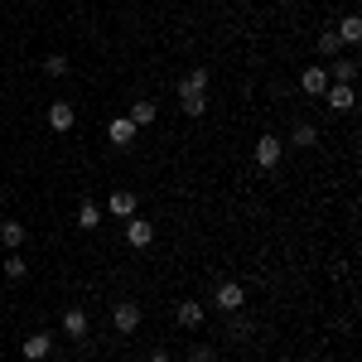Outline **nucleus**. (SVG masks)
Returning a JSON list of instances; mask_svg holds the SVG:
<instances>
[{
  "mask_svg": "<svg viewBox=\"0 0 362 362\" xmlns=\"http://www.w3.org/2000/svg\"><path fill=\"white\" fill-rule=\"evenodd\" d=\"M280 155H285V140L280 136H256V165L261 169H276Z\"/></svg>",
  "mask_w": 362,
  "mask_h": 362,
  "instance_id": "nucleus-1",
  "label": "nucleus"
},
{
  "mask_svg": "<svg viewBox=\"0 0 362 362\" xmlns=\"http://www.w3.org/2000/svg\"><path fill=\"white\" fill-rule=\"evenodd\" d=\"M213 300H218V309H223V314H237V309L247 305V290H242V285H237V280H223V285H218V295H213Z\"/></svg>",
  "mask_w": 362,
  "mask_h": 362,
  "instance_id": "nucleus-2",
  "label": "nucleus"
},
{
  "mask_svg": "<svg viewBox=\"0 0 362 362\" xmlns=\"http://www.w3.org/2000/svg\"><path fill=\"white\" fill-rule=\"evenodd\" d=\"M112 324H116V334H136L140 329V305L136 300H121V305L112 309Z\"/></svg>",
  "mask_w": 362,
  "mask_h": 362,
  "instance_id": "nucleus-3",
  "label": "nucleus"
},
{
  "mask_svg": "<svg viewBox=\"0 0 362 362\" xmlns=\"http://www.w3.org/2000/svg\"><path fill=\"white\" fill-rule=\"evenodd\" d=\"M126 242H131L136 251H145L150 242H155V223H145V218H131V223H126Z\"/></svg>",
  "mask_w": 362,
  "mask_h": 362,
  "instance_id": "nucleus-4",
  "label": "nucleus"
},
{
  "mask_svg": "<svg viewBox=\"0 0 362 362\" xmlns=\"http://www.w3.org/2000/svg\"><path fill=\"white\" fill-rule=\"evenodd\" d=\"M174 319H179V329H203V305L198 300H179V309H174Z\"/></svg>",
  "mask_w": 362,
  "mask_h": 362,
  "instance_id": "nucleus-5",
  "label": "nucleus"
},
{
  "mask_svg": "<svg viewBox=\"0 0 362 362\" xmlns=\"http://www.w3.org/2000/svg\"><path fill=\"white\" fill-rule=\"evenodd\" d=\"M324 87H329V68H305V73H300V92L324 97Z\"/></svg>",
  "mask_w": 362,
  "mask_h": 362,
  "instance_id": "nucleus-6",
  "label": "nucleus"
},
{
  "mask_svg": "<svg viewBox=\"0 0 362 362\" xmlns=\"http://www.w3.org/2000/svg\"><path fill=\"white\" fill-rule=\"evenodd\" d=\"M324 97H329L334 112H353V87H348V83H329V87H324Z\"/></svg>",
  "mask_w": 362,
  "mask_h": 362,
  "instance_id": "nucleus-7",
  "label": "nucleus"
},
{
  "mask_svg": "<svg viewBox=\"0 0 362 362\" xmlns=\"http://www.w3.org/2000/svg\"><path fill=\"white\" fill-rule=\"evenodd\" d=\"M49 348H54V334H34V338H25V362H44V358H49Z\"/></svg>",
  "mask_w": 362,
  "mask_h": 362,
  "instance_id": "nucleus-8",
  "label": "nucleus"
},
{
  "mask_svg": "<svg viewBox=\"0 0 362 362\" xmlns=\"http://www.w3.org/2000/svg\"><path fill=\"white\" fill-rule=\"evenodd\" d=\"M107 208H112L116 218H136V194H131V189H116V194L107 198Z\"/></svg>",
  "mask_w": 362,
  "mask_h": 362,
  "instance_id": "nucleus-9",
  "label": "nucleus"
},
{
  "mask_svg": "<svg viewBox=\"0 0 362 362\" xmlns=\"http://www.w3.org/2000/svg\"><path fill=\"white\" fill-rule=\"evenodd\" d=\"M107 136H112V145H121V150H126V145L136 140V126H131V116H116L112 126H107Z\"/></svg>",
  "mask_w": 362,
  "mask_h": 362,
  "instance_id": "nucleus-10",
  "label": "nucleus"
},
{
  "mask_svg": "<svg viewBox=\"0 0 362 362\" xmlns=\"http://www.w3.org/2000/svg\"><path fill=\"white\" fill-rule=\"evenodd\" d=\"M73 121H78V112H73L68 102H54V107H49V126H54V131H73Z\"/></svg>",
  "mask_w": 362,
  "mask_h": 362,
  "instance_id": "nucleus-11",
  "label": "nucleus"
},
{
  "mask_svg": "<svg viewBox=\"0 0 362 362\" xmlns=\"http://www.w3.org/2000/svg\"><path fill=\"white\" fill-rule=\"evenodd\" d=\"M63 334L68 338H87V314L83 309H63Z\"/></svg>",
  "mask_w": 362,
  "mask_h": 362,
  "instance_id": "nucleus-12",
  "label": "nucleus"
},
{
  "mask_svg": "<svg viewBox=\"0 0 362 362\" xmlns=\"http://www.w3.org/2000/svg\"><path fill=\"white\" fill-rule=\"evenodd\" d=\"M208 87V68H189L184 78H179V97H189V92H203Z\"/></svg>",
  "mask_w": 362,
  "mask_h": 362,
  "instance_id": "nucleus-13",
  "label": "nucleus"
},
{
  "mask_svg": "<svg viewBox=\"0 0 362 362\" xmlns=\"http://www.w3.org/2000/svg\"><path fill=\"white\" fill-rule=\"evenodd\" d=\"M353 78H358V63H353V58H334L329 83H348V87H353Z\"/></svg>",
  "mask_w": 362,
  "mask_h": 362,
  "instance_id": "nucleus-14",
  "label": "nucleus"
},
{
  "mask_svg": "<svg viewBox=\"0 0 362 362\" xmlns=\"http://www.w3.org/2000/svg\"><path fill=\"white\" fill-rule=\"evenodd\" d=\"M334 34L343 39V44H358V39H362V20H358V15H343Z\"/></svg>",
  "mask_w": 362,
  "mask_h": 362,
  "instance_id": "nucleus-15",
  "label": "nucleus"
},
{
  "mask_svg": "<svg viewBox=\"0 0 362 362\" xmlns=\"http://www.w3.org/2000/svg\"><path fill=\"white\" fill-rule=\"evenodd\" d=\"M0 242L10 251H20L25 247V223H0Z\"/></svg>",
  "mask_w": 362,
  "mask_h": 362,
  "instance_id": "nucleus-16",
  "label": "nucleus"
},
{
  "mask_svg": "<svg viewBox=\"0 0 362 362\" xmlns=\"http://www.w3.org/2000/svg\"><path fill=\"white\" fill-rule=\"evenodd\" d=\"M78 227H83V232H92V227H102V208H97L92 198H87L83 208H78Z\"/></svg>",
  "mask_w": 362,
  "mask_h": 362,
  "instance_id": "nucleus-17",
  "label": "nucleus"
},
{
  "mask_svg": "<svg viewBox=\"0 0 362 362\" xmlns=\"http://www.w3.org/2000/svg\"><path fill=\"white\" fill-rule=\"evenodd\" d=\"M314 140H319V131H314V126H309V121H300V126H295V131H290V145H295V150H309V145H314Z\"/></svg>",
  "mask_w": 362,
  "mask_h": 362,
  "instance_id": "nucleus-18",
  "label": "nucleus"
},
{
  "mask_svg": "<svg viewBox=\"0 0 362 362\" xmlns=\"http://www.w3.org/2000/svg\"><path fill=\"white\" fill-rule=\"evenodd\" d=\"M179 107H184V116H203L208 112V97L203 92H189V97H179Z\"/></svg>",
  "mask_w": 362,
  "mask_h": 362,
  "instance_id": "nucleus-19",
  "label": "nucleus"
},
{
  "mask_svg": "<svg viewBox=\"0 0 362 362\" xmlns=\"http://www.w3.org/2000/svg\"><path fill=\"white\" fill-rule=\"evenodd\" d=\"M150 121H155V102H136V107H131V126H150Z\"/></svg>",
  "mask_w": 362,
  "mask_h": 362,
  "instance_id": "nucleus-20",
  "label": "nucleus"
},
{
  "mask_svg": "<svg viewBox=\"0 0 362 362\" xmlns=\"http://www.w3.org/2000/svg\"><path fill=\"white\" fill-rule=\"evenodd\" d=\"M338 49H343V39H338L334 29H324V34H319V54H329V58H334Z\"/></svg>",
  "mask_w": 362,
  "mask_h": 362,
  "instance_id": "nucleus-21",
  "label": "nucleus"
},
{
  "mask_svg": "<svg viewBox=\"0 0 362 362\" xmlns=\"http://www.w3.org/2000/svg\"><path fill=\"white\" fill-rule=\"evenodd\" d=\"M44 73H49V78H68V58H63V54H49Z\"/></svg>",
  "mask_w": 362,
  "mask_h": 362,
  "instance_id": "nucleus-22",
  "label": "nucleus"
},
{
  "mask_svg": "<svg viewBox=\"0 0 362 362\" xmlns=\"http://www.w3.org/2000/svg\"><path fill=\"white\" fill-rule=\"evenodd\" d=\"M5 276H10V280H25V256H20V251L5 261Z\"/></svg>",
  "mask_w": 362,
  "mask_h": 362,
  "instance_id": "nucleus-23",
  "label": "nucleus"
},
{
  "mask_svg": "<svg viewBox=\"0 0 362 362\" xmlns=\"http://www.w3.org/2000/svg\"><path fill=\"white\" fill-rule=\"evenodd\" d=\"M189 362H213V348H208V343H198V348H194V358H189Z\"/></svg>",
  "mask_w": 362,
  "mask_h": 362,
  "instance_id": "nucleus-24",
  "label": "nucleus"
},
{
  "mask_svg": "<svg viewBox=\"0 0 362 362\" xmlns=\"http://www.w3.org/2000/svg\"><path fill=\"white\" fill-rule=\"evenodd\" d=\"M145 362H174V358H169L165 348H160V353H150V358H145Z\"/></svg>",
  "mask_w": 362,
  "mask_h": 362,
  "instance_id": "nucleus-25",
  "label": "nucleus"
},
{
  "mask_svg": "<svg viewBox=\"0 0 362 362\" xmlns=\"http://www.w3.org/2000/svg\"><path fill=\"white\" fill-rule=\"evenodd\" d=\"M121 362H126V358H121Z\"/></svg>",
  "mask_w": 362,
  "mask_h": 362,
  "instance_id": "nucleus-26",
  "label": "nucleus"
}]
</instances>
